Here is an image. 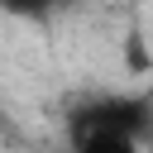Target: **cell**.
I'll return each mask as SVG.
<instances>
[{
  "instance_id": "2",
  "label": "cell",
  "mask_w": 153,
  "mask_h": 153,
  "mask_svg": "<svg viewBox=\"0 0 153 153\" xmlns=\"http://www.w3.org/2000/svg\"><path fill=\"white\" fill-rule=\"evenodd\" d=\"M57 5H67V0H0V10H10V14H48Z\"/></svg>"
},
{
  "instance_id": "1",
  "label": "cell",
  "mask_w": 153,
  "mask_h": 153,
  "mask_svg": "<svg viewBox=\"0 0 153 153\" xmlns=\"http://www.w3.org/2000/svg\"><path fill=\"white\" fill-rule=\"evenodd\" d=\"M153 134V100L148 96H91L67 110V139L81 153H134Z\"/></svg>"
}]
</instances>
